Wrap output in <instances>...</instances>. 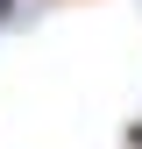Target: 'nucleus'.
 Listing matches in <instances>:
<instances>
[{
  "label": "nucleus",
  "instance_id": "obj_1",
  "mask_svg": "<svg viewBox=\"0 0 142 149\" xmlns=\"http://www.w3.org/2000/svg\"><path fill=\"white\" fill-rule=\"evenodd\" d=\"M128 149H142V121H128Z\"/></svg>",
  "mask_w": 142,
  "mask_h": 149
},
{
  "label": "nucleus",
  "instance_id": "obj_2",
  "mask_svg": "<svg viewBox=\"0 0 142 149\" xmlns=\"http://www.w3.org/2000/svg\"><path fill=\"white\" fill-rule=\"evenodd\" d=\"M14 7H22V0H0V22H14Z\"/></svg>",
  "mask_w": 142,
  "mask_h": 149
}]
</instances>
